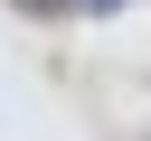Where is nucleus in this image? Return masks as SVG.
<instances>
[{"label":"nucleus","mask_w":151,"mask_h":141,"mask_svg":"<svg viewBox=\"0 0 151 141\" xmlns=\"http://www.w3.org/2000/svg\"><path fill=\"white\" fill-rule=\"evenodd\" d=\"M19 19H66V9H85V0H9Z\"/></svg>","instance_id":"1"},{"label":"nucleus","mask_w":151,"mask_h":141,"mask_svg":"<svg viewBox=\"0 0 151 141\" xmlns=\"http://www.w3.org/2000/svg\"><path fill=\"white\" fill-rule=\"evenodd\" d=\"M85 9H123V0H85Z\"/></svg>","instance_id":"2"}]
</instances>
